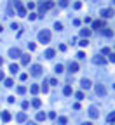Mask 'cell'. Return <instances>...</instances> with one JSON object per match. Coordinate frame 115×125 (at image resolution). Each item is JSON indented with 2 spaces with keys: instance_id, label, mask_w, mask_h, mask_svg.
I'll return each mask as SVG.
<instances>
[{
  "instance_id": "1",
  "label": "cell",
  "mask_w": 115,
  "mask_h": 125,
  "mask_svg": "<svg viewBox=\"0 0 115 125\" xmlns=\"http://www.w3.org/2000/svg\"><path fill=\"white\" fill-rule=\"evenodd\" d=\"M54 7V2L52 0H47V2H42V4H38V16L37 18H44V14H45V11H49V9H52Z\"/></svg>"
},
{
  "instance_id": "2",
  "label": "cell",
  "mask_w": 115,
  "mask_h": 125,
  "mask_svg": "<svg viewBox=\"0 0 115 125\" xmlns=\"http://www.w3.org/2000/svg\"><path fill=\"white\" fill-rule=\"evenodd\" d=\"M38 42L40 43H49V42H51V31H49V30L38 31Z\"/></svg>"
},
{
  "instance_id": "3",
  "label": "cell",
  "mask_w": 115,
  "mask_h": 125,
  "mask_svg": "<svg viewBox=\"0 0 115 125\" xmlns=\"http://www.w3.org/2000/svg\"><path fill=\"white\" fill-rule=\"evenodd\" d=\"M42 73H44V70H42L40 64H33L32 68H30V75H32V77H40Z\"/></svg>"
},
{
  "instance_id": "4",
  "label": "cell",
  "mask_w": 115,
  "mask_h": 125,
  "mask_svg": "<svg viewBox=\"0 0 115 125\" xmlns=\"http://www.w3.org/2000/svg\"><path fill=\"white\" fill-rule=\"evenodd\" d=\"M21 56H23L21 49H18V47H12V49H9V57H12V59H18V57H21Z\"/></svg>"
},
{
  "instance_id": "5",
  "label": "cell",
  "mask_w": 115,
  "mask_h": 125,
  "mask_svg": "<svg viewBox=\"0 0 115 125\" xmlns=\"http://www.w3.org/2000/svg\"><path fill=\"white\" fill-rule=\"evenodd\" d=\"M99 14H101V18H106V19H108V18H113V16H115V11H113V9H103Z\"/></svg>"
},
{
  "instance_id": "6",
  "label": "cell",
  "mask_w": 115,
  "mask_h": 125,
  "mask_svg": "<svg viewBox=\"0 0 115 125\" xmlns=\"http://www.w3.org/2000/svg\"><path fill=\"white\" fill-rule=\"evenodd\" d=\"M96 94L101 95V97H103V95H106V87H105L103 83H98V85H96Z\"/></svg>"
},
{
  "instance_id": "7",
  "label": "cell",
  "mask_w": 115,
  "mask_h": 125,
  "mask_svg": "<svg viewBox=\"0 0 115 125\" xmlns=\"http://www.w3.org/2000/svg\"><path fill=\"white\" fill-rule=\"evenodd\" d=\"M80 87H82V90H89L91 89V80L89 78H82L80 80Z\"/></svg>"
},
{
  "instance_id": "8",
  "label": "cell",
  "mask_w": 115,
  "mask_h": 125,
  "mask_svg": "<svg viewBox=\"0 0 115 125\" xmlns=\"http://www.w3.org/2000/svg\"><path fill=\"white\" fill-rule=\"evenodd\" d=\"M92 28H94V30H103L105 28V21H101V19L92 21Z\"/></svg>"
},
{
  "instance_id": "9",
  "label": "cell",
  "mask_w": 115,
  "mask_h": 125,
  "mask_svg": "<svg viewBox=\"0 0 115 125\" xmlns=\"http://www.w3.org/2000/svg\"><path fill=\"white\" fill-rule=\"evenodd\" d=\"M89 116H91V118H98V116H99V111H98L96 106H91L89 108Z\"/></svg>"
},
{
  "instance_id": "10",
  "label": "cell",
  "mask_w": 115,
  "mask_h": 125,
  "mask_svg": "<svg viewBox=\"0 0 115 125\" xmlns=\"http://www.w3.org/2000/svg\"><path fill=\"white\" fill-rule=\"evenodd\" d=\"M92 63H94V64H106V59H105V57L103 56H96V57H92Z\"/></svg>"
},
{
  "instance_id": "11",
  "label": "cell",
  "mask_w": 115,
  "mask_h": 125,
  "mask_svg": "<svg viewBox=\"0 0 115 125\" xmlns=\"http://www.w3.org/2000/svg\"><path fill=\"white\" fill-rule=\"evenodd\" d=\"M44 56L47 57V59H52V57L56 56V50H54V49H47V50H45V54H44Z\"/></svg>"
},
{
  "instance_id": "12",
  "label": "cell",
  "mask_w": 115,
  "mask_h": 125,
  "mask_svg": "<svg viewBox=\"0 0 115 125\" xmlns=\"http://www.w3.org/2000/svg\"><path fill=\"white\" fill-rule=\"evenodd\" d=\"M26 118H28V116H26V113H25V111H21V113H19V115L16 116V120H18L19 123H23V122H26Z\"/></svg>"
},
{
  "instance_id": "13",
  "label": "cell",
  "mask_w": 115,
  "mask_h": 125,
  "mask_svg": "<svg viewBox=\"0 0 115 125\" xmlns=\"http://www.w3.org/2000/svg\"><path fill=\"white\" fill-rule=\"evenodd\" d=\"M30 59H32V56L23 54V56H21V64H30Z\"/></svg>"
},
{
  "instance_id": "14",
  "label": "cell",
  "mask_w": 115,
  "mask_h": 125,
  "mask_svg": "<svg viewBox=\"0 0 115 125\" xmlns=\"http://www.w3.org/2000/svg\"><path fill=\"white\" fill-rule=\"evenodd\" d=\"M78 70H80V66H78V63H70V71H71V73H77Z\"/></svg>"
},
{
  "instance_id": "15",
  "label": "cell",
  "mask_w": 115,
  "mask_h": 125,
  "mask_svg": "<svg viewBox=\"0 0 115 125\" xmlns=\"http://www.w3.org/2000/svg\"><path fill=\"white\" fill-rule=\"evenodd\" d=\"M35 118H37V122H44V120L47 118V115H45L44 111H38V113H37V116H35Z\"/></svg>"
},
{
  "instance_id": "16",
  "label": "cell",
  "mask_w": 115,
  "mask_h": 125,
  "mask_svg": "<svg viewBox=\"0 0 115 125\" xmlns=\"http://www.w3.org/2000/svg\"><path fill=\"white\" fill-rule=\"evenodd\" d=\"M38 90H40V87H38L37 83H33V85L30 87V92H32L33 95H37V94H38Z\"/></svg>"
},
{
  "instance_id": "17",
  "label": "cell",
  "mask_w": 115,
  "mask_h": 125,
  "mask_svg": "<svg viewBox=\"0 0 115 125\" xmlns=\"http://www.w3.org/2000/svg\"><path fill=\"white\" fill-rule=\"evenodd\" d=\"M80 35L84 36V38H87V36H91V30H89V28H82V30H80Z\"/></svg>"
},
{
  "instance_id": "18",
  "label": "cell",
  "mask_w": 115,
  "mask_h": 125,
  "mask_svg": "<svg viewBox=\"0 0 115 125\" xmlns=\"http://www.w3.org/2000/svg\"><path fill=\"white\" fill-rule=\"evenodd\" d=\"M0 116H2L4 122H11V113L9 111H2V115H0Z\"/></svg>"
},
{
  "instance_id": "19",
  "label": "cell",
  "mask_w": 115,
  "mask_h": 125,
  "mask_svg": "<svg viewBox=\"0 0 115 125\" xmlns=\"http://www.w3.org/2000/svg\"><path fill=\"white\" fill-rule=\"evenodd\" d=\"M9 70H11L12 75H16V73L19 71V64H11V66H9Z\"/></svg>"
},
{
  "instance_id": "20",
  "label": "cell",
  "mask_w": 115,
  "mask_h": 125,
  "mask_svg": "<svg viewBox=\"0 0 115 125\" xmlns=\"http://www.w3.org/2000/svg\"><path fill=\"white\" fill-rule=\"evenodd\" d=\"M63 94H64V95H71V94H73V89H71L70 85H66V87L63 89Z\"/></svg>"
},
{
  "instance_id": "21",
  "label": "cell",
  "mask_w": 115,
  "mask_h": 125,
  "mask_svg": "<svg viewBox=\"0 0 115 125\" xmlns=\"http://www.w3.org/2000/svg\"><path fill=\"white\" fill-rule=\"evenodd\" d=\"M101 31H103V35H105V36H113V31L110 30V28H103Z\"/></svg>"
},
{
  "instance_id": "22",
  "label": "cell",
  "mask_w": 115,
  "mask_h": 125,
  "mask_svg": "<svg viewBox=\"0 0 115 125\" xmlns=\"http://www.w3.org/2000/svg\"><path fill=\"white\" fill-rule=\"evenodd\" d=\"M58 123H59V125H66L68 118H66V116H59V118H58Z\"/></svg>"
},
{
  "instance_id": "23",
  "label": "cell",
  "mask_w": 115,
  "mask_h": 125,
  "mask_svg": "<svg viewBox=\"0 0 115 125\" xmlns=\"http://www.w3.org/2000/svg\"><path fill=\"white\" fill-rule=\"evenodd\" d=\"M54 71H56V73H63V71H64V66H63V64H56V66H54Z\"/></svg>"
},
{
  "instance_id": "24",
  "label": "cell",
  "mask_w": 115,
  "mask_h": 125,
  "mask_svg": "<svg viewBox=\"0 0 115 125\" xmlns=\"http://www.w3.org/2000/svg\"><path fill=\"white\" fill-rule=\"evenodd\" d=\"M7 16H9V18L14 16V9H12V4L11 2H9V7H7Z\"/></svg>"
},
{
  "instance_id": "25",
  "label": "cell",
  "mask_w": 115,
  "mask_h": 125,
  "mask_svg": "<svg viewBox=\"0 0 115 125\" xmlns=\"http://www.w3.org/2000/svg\"><path fill=\"white\" fill-rule=\"evenodd\" d=\"M32 104H33V108H40V106H42V101H40V99H33Z\"/></svg>"
},
{
  "instance_id": "26",
  "label": "cell",
  "mask_w": 115,
  "mask_h": 125,
  "mask_svg": "<svg viewBox=\"0 0 115 125\" xmlns=\"http://www.w3.org/2000/svg\"><path fill=\"white\" fill-rule=\"evenodd\" d=\"M75 97H77V99H78V101H82V99H84V97H85V94H84V92H82V90H78V92H77V94H75Z\"/></svg>"
},
{
  "instance_id": "27",
  "label": "cell",
  "mask_w": 115,
  "mask_h": 125,
  "mask_svg": "<svg viewBox=\"0 0 115 125\" xmlns=\"http://www.w3.org/2000/svg\"><path fill=\"white\" fill-rule=\"evenodd\" d=\"M40 90L44 92V94H47V92H49V83H42V87H40Z\"/></svg>"
},
{
  "instance_id": "28",
  "label": "cell",
  "mask_w": 115,
  "mask_h": 125,
  "mask_svg": "<svg viewBox=\"0 0 115 125\" xmlns=\"http://www.w3.org/2000/svg\"><path fill=\"white\" fill-rule=\"evenodd\" d=\"M54 28H56L58 31H61V30H63V23H59V21H56V23H54Z\"/></svg>"
},
{
  "instance_id": "29",
  "label": "cell",
  "mask_w": 115,
  "mask_h": 125,
  "mask_svg": "<svg viewBox=\"0 0 115 125\" xmlns=\"http://www.w3.org/2000/svg\"><path fill=\"white\" fill-rule=\"evenodd\" d=\"M110 52H112V50H110V47H103V49H101V54H103V56H108Z\"/></svg>"
},
{
  "instance_id": "30",
  "label": "cell",
  "mask_w": 115,
  "mask_h": 125,
  "mask_svg": "<svg viewBox=\"0 0 115 125\" xmlns=\"http://www.w3.org/2000/svg\"><path fill=\"white\" fill-rule=\"evenodd\" d=\"M14 85V80L12 78H5V87H12Z\"/></svg>"
},
{
  "instance_id": "31",
  "label": "cell",
  "mask_w": 115,
  "mask_h": 125,
  "mask_svg": "<svg viewBox=\"0 0 115 125\" xmlns=\"http://www.w3.org/2000/svg\"><path fill=\"white\" fill-rule=\"evenodd\" d=\"M18 94H21V95H23V94H26V89H25L23 85H21V87H18Z\"/></svg>"
},
{
  "instance_id": "32",
  "label": "cell",
  "mask_w": 115,
  "mask_h": 125,
  "mask_svg": "<svg viewBox=\"0 0 115 125\" xmlns=\"http://www.w3.org/2000/svg\"><path fill=\"white\" fill-rule=\"evenodd\" d=\"M68 0H59V7H68Z\"/></svg>"
},
{
  "instance_id": "33",
  "label": "cell",
  "mask_w": 115,
  "mask_h": 125,
  "mask_svg": "<svg viewBox=\"0 0 115 125\" xmlns=\"http://www.w3.org/2000/svg\"><path fill=\"white\" fill-rule=\"evenodd\" d=\"M108 61H110V63H115V54H113V52L108 54Z\"/></svg>"
},
{
  "instance_id": "34",
  "label": "cell",
  "mask_w": 115,
  "mask_h": 125,
  "mask_svg": "<svg viewBox=\"0 0 115 125\" xmlns=\"http://www.w3.org/2000/svg\"><path fill=\"white\" fill-rule=\"evenodd\" d=\"M11 28H12V30H14V31H16V30H19V28H21V26H19V23H12V24H11Z\"/></svg>"
},
{
  "instance_id": "35",
  "label": "cell",
  "mask_w": 115,
  "mask_h": 125,
  "mask_svg": "<svg viewBox=\"0 0 115 125\" xmlns=\"http://www.w3.org/2000/svg\"><path fill=\"white\" fill-rule=\"evenodd\" d=\"M78 43H80V47H87V43H89V42H87V40L84 38V40H80V42H78Z\"/></svg>"
},
{
  "instance_id": "36",
  "label": "cell",
  "mask_w": 115,
  "mask_h": 125,
  "mask_svg": "<svg viewBox=\"0 0 115 125\" xmlns=\"http://www.w3.org/2000/svg\"><path fill=\"white\" fill-rule=\"evenodd\" d=\"M19 78L23 80V82H25V80H28V73H21V75H19Z\"/></svg>"
},
{
  "instance_id": "37",
  "label": "cell",
  "mask_w": 115,
  "mask_h": 125,
  "mask_svg": "<svg viewBox=\"0 0 115 125\" xmlns=\"http://www.w3.org/2000/svg\"><path fill=\"white\" fill-rule=\"evenodd\" d=\"M21 106H23V109H28V108H30V102H28V101H23V104H21Z\"/></svg>"
},
{
  "instance_id": "38",
  "label": "cell",
  "mask_w": 115,
  "mask_h": 125,
  "mask_svg": "<svg viewBox=\"0 0 115 125\" xmlns=\"http://www.w3.org/2000/svg\"><path fill=\"white\" fill-rule=\"evenodd\" d=\"M112 120H115V111H112V113L108 115V122H112Z\"/></svg>"
},
{
  "instance_id": "39",
  "label": "cell",
  "mask_w": 115,
  "mask_h": 125,
  "mask_svg": "<svg viewBox=\"0 0 115 125\" xmlns=\"http://www.w3.org/2000/svg\"><path fill=\"white\" fill-rule=\"evenodd\" d=\"M80 7H82V2H75L73 4V9H80Z\"/></svg>"
},
{
  "instance_id": "40",
  "label": "cell",
  "mask_w": 115,
  "mask_h": 125,
  "mask_svg": "<svg viewBox=\"0 0 115 125\" xmlns=\"http://www.w3.org/2000/svg\"><path fill=\"white\" fill-rule=\"evenodd\" d=\"M26 7H28V9H35V7H37V5H35L33 2H28V5H26Z\"/></svg>"
},
{
  "instance_id": "41",
  "label": "cell",
  "mask_w": 115,
  "mask_h": 125,
  "mask_svg": "<svg viewBox=\"0 0 115 125\" xmlns=\"http://www.w3.org/2000/svg\"><path fill=\"white\" fill-rule=\"evenodd\" d=\"M28 49H30V50H35V49H37V45H35V43H28Z\"/></svg>"
},
{
  "instance_id": "42",
  "label": "cell",
  "mask_w": 115,
  "mask_h": 125,
  "mask_svg": "<svg viewBox=\"0 0 115 125\" xmlns=\"http://www.w3.org/2000/svg\"><path fill=\"white\" fill-rule=\"evenodd\" d=\"M77 57H78V59H84V57H85V54H84V52H82V50H80V52H78V54H77Z\"/></svg>"
},
{
  "instance_id": "43",
  "label": "cell",
  "mask_w": 115,
  "mask_h": 125,
  "mask_svg": "<svg viewBox=\"0 0 115 125\" xmlns=\"http://www.w3.org/2000/svg\"><path fill=\"white\" fill-rule=\"evenodd\" d=\"M49 83H51V85H58V80L56 78H51V80H49Z\"/></svg>"
},
{
  "instance_id": "44",
  "label": "cell",
  "mask_w": 115,
  "mask_h": 125,
  "mask_svg": "<svg viewBox=\"0 0 115 125\" xmlns=\"http://www.w3.org/2000/svg\"><path fill=\"white\" fill-rule=\"evenodd\" d=\"M80 23H82L80 19H73V24H75V26H80Z\"/></svg>"
},
{
  "instance_id": "45",
  "label": "cell",
  "mask_w": 115,
  "mask_h": 125,
  "mask_svg": "<svg viewBox=\"0 0 115 125\" xmlns=\"http://www.w3.org/2000/svg\"><path fill=\"white\" fill-rule=\"evenodd\" d=\"M59 50H61V52H64V50H66V45H64V43H61V45H59Z\"/></svg>"
},
{
  "instance_id": "46",
  "label": "cell",
  "mask_w": 115,
  "mask_h": 125,
  "mask_svg": "<svg viewBox=\"0 0 115 125\" xmlns=\"http://www.w3.org/2000/svg\"><path fill=\"white\" fill-rule=\"evenodd\" d=\"M7 101H9V102H11V104H12V102H14V101H16V99H14V95H9V97H7Z\"/></svg>"
},
{
  "instance_id": "47",
  "label": "cell",
  "mask_w": 115,
  "mask_h": 125,
  "mask_svg": "<svg viewBox=\"0 0 115 125\" xmlns=\"http://www.w3.org/2000/svg\"><path fill=\"white\" fill-rule=\"evenodd\" d=\"M4 78H5V73H4L2 70H0V80H4Z\"/></svg>"
},
{
  "instance_id": "48",
  "label": "cell",
  "mask_w": 115,
  "mask_h": 125,
  "mask_svg": "<svg viewBox=\"0 0 115 125\" xmlns=\"http://www.w3.org/2000/svg\"><path fill=\"white\" fill-rule=\"evenodd\" d=\"M0 66H4V57H0Z\"/></svg>"
},
{
  "instance_id": "49",
  "label": "cell",
  "mask_w": 115,
  "mask_h": 125,
  "mask_svg": "<svg viewBox=\"0 0 115 125\" xmlns=\"http://www.w3.org/2000/svg\"><path fill=\"white\" fill-rule=\"evenodd\" d=\"M82 125H92V123H91V122H85V123H82Z\"/></svg>"
},
{
  "instance_id": "50",
  "label": "cell",
  "mask_w": 115,
  "mask_h": 125,
  "mask_svg": "<svg viewBox=\"0 0 115 125\" xmlns=\"http://www.w3.org/2000/svg\"><path fill=\"white\" fill-rule=\"evenodd\" d=\"M2 31H4V26H2V24H0V33H2Z\"/></svg>"
},
{
  "instance_id": "51",
  "label": "cell",
  "mask_w": 115,
  "mask_h": 125,
  "mask_svg": "<svg viewBox=\"0 0 115 125\" xmlns=\"http://www.w3.org/2000/svg\"><path fill=\"white\" fill-rule=\"evenodd\" d=\"M28 125H37V123H33V122H30V123H28Z\"/></svg>"
},
{
  "instance_id": "52",
  "label": "cell",
  "mask_w": 115,
  "mask_h": 125,
  "mask_svg": "<svg viewBox=\"0 0 115 125\" xmlns=\"http://www.w3.org/2000/svg\"><path fill=\"white\" fill-rule=\"evenodd\" d=\"M113 4H115V0H113Z\"/></svg>"
},
{
  "instance_id": "53",
  "label": "cell",
  "mask_w": 115,
  "mask_h": 125,
  "mask_svg": "<svg viewBox=\"0 0 115 125\" xmlns=\"http://www.w3.org/2000/svg\"><path fill=\"white\" fill-rule=\"evenodd\" d=\"M0 115H2V113H0Z\"/></svg>"
}]
</instances>
